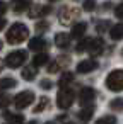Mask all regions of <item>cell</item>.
I'll use <instances>...</instances> for the list:
<instances>
[{
	"mask_svg": "<svg viewBox=\"0 0 123 124\" xmlns=\"http://www.w3.org/2000/svg\"><path fill=\"white\" fill-rule=\"evenodd\" d=\"M28 34H29L28 27H26L22 22H16V24L7 31V41H9L10 44H19V43H22V41L28 39Z\"/></svg>",
	"mask_w": 123,
	"mask_h": 124,
	"instance_id": "cell-1",
	"label": "cell"
},
{
	"mask_svg": "<svg viewBox=\"0 0 123 124\" xmlns=\"http://www.w3.org/2000/svg\"><path fill=\"white\" fill-rule=\"evenodd\" d=\"M106 87L113 92L123 90V70H113L106 78Z\"/></svg>",
	"mask_w": 123,
	"mask_h": 124,
	"instance_id": "cell-2",
	"label": "cell"
},
{
	"mask_svg": "<svg viewBox=\"0 0 123 124\" xmlns=\"http://www.w3.org/2000/svg\"><path fill=\"white\" fill-rule=\"evenodd\" d=\"M26 58H28V53H26L24 49H17V51H12V53L7 54L5 65H7L9 68H19L21 65H24Z\"/></svg>",
	"mask_w": 123,
	"mask_h": 124,
	"instance_id": "cell-3",
	"label": "cell"
},
{
	"mask_svg": "<svg viewBox=\"0 0 123 124\" xmlns=\"http://www.w3.org/2000/svg\"><path fill=\"white\" fill-rule=\"evenodd\" d=\"M33 100H34V93L31 90H24V92H21L14 97V105L17 109H26L28 105L33 104Z\"/></svg>",
	"mask_w": 123,
	"mask_h": 124,
	"instance_id": "cell-4",
	"label": "cell"
},
{
	"mask_svg": "<svg viewBox=\"0 0 123 124\" xmlns=\"http://www.w3.org/2000/svg\"><path fill=\"white\" fill-rule=\"evenodd\" d=\"M72 104H74V92L67 90V88H62L57 95V105L60 109H68Z\"/></svg>",
	"mask_w": 123,
	"mask_h": 124,
	"instance_id": "cell-5",
	"label": "cell"
},
{
	"mask_svg": "<svg viewBox=\"0 0 123 124\" xmlns=\"http://www.w3.org/2000/svg\"><path fill=\"white\" fill-rule=\"evenodd\" d=\"M94 99H96V92H94V88H91V87H84V88L80 90V93H79V102H80V105H87V104H91Z\"/></svg>",
	"mask_w": 123,
	"mask_h": 124,
	"instance_id": "cell-6",
	"label": "cell"
},
{
	"mask_svg": "<svg viewBox=\"0 0 123 124\" xmlns=\"http://www.w3.org/2000/svg\"><path fill=\"white\" fill-rule=\"evenodd\" d=\"M103 46H104L103 39L96 38V39H91V41H89V46H87V49H89V53H91L92 56H97V54L103 51Z\"/></svg>",
	"mask_w": 123,
	"mask_h": 124,
	"instance_id": "cell-7",
	"label": "cell"
},
{
	"mask_svg": "<svg viewBox=\"0 0 123 124\" xmlns=\"http://www.w3.org/2000/svg\"><path fill=\"white\" fill-rule=\"evenodd\" d=\"M96 66H97V63H96L94 60H82V61L77 65V71H79V73H89V71H92Z\"/></svg>",
	"mask_w": 123,
	"mask_h": 124,
	"instance_id": "cell-8",
	"label": "cell"
},
{
	"mask_svg": "<svg viewBox=\"0 0 123 124\" xmlns=\"http://www.w3.org/2000/svg\"><path fill=\"white\" fill-rule=\"evenodd\" d=\"M77 10L75 9H63L62 12H60V22L62 24H68V22H72L74 21V17H77Z\"/></svg>",
	"mask_w": 123,
	"mask_h": 124,
	"instance_id": "cell-9",
	"label": "cell"
},
{
	"mask_svg": "<svg viewBox=\"0 0 123 124\" xmlns=\"http://www.w3.org/2000/svg\"><path fill=\"white\" fill-rule=\"evenodd\" d=\"M50 12V7L48 5H34V7H31L29 9V16L31 17H45L46 14Z\"/></svg>",
	"mask_w": 123,
	"mask_h": 124,
	"instance_id": "cell-10",
	"label": "cell"
},
{
	"mask_svg": "<svg viewBox=\"0 0 123 124\" xmlns=\"http://www.w3.org/2000/svg\"><path fill=\"white\" fill-rule=\"evenodd\" d=\"M55 44H57L58 48H62V49L68 48V46H70V36L65 34V32L57 34V36H55Z\"/></svg>",
	"mask_w": 123,
	"mask_h": 124,
	"instance_id": "cell-11",
	"label": "cell"
},
{
	"mask_svg": "<svg viewBox=\"0 0 123 124\" xmlns=\"http://www.w3.org/2000/svg\"><path fill=\"white\" fill-rule=\"evenodd\" d=\"M45 48H46V41L43 38H33L29 41V49H33V51H41Z\"/></svg>",
	"mask_w": 123,
	"mask_h": 124,
	"instance_id": "cell-12",
	"label": "cell"
},
{
	"mask_svg": "<svg viewBox=\"0 0 123 124\" xmlns=\"http://www.w3.org/2000/svg\"><path fill=\"white\" fill-rule=\"evenodd\" d=\"M109 36H111V39H114V41L123 39V22H120V24L113 26V27H111V31H109Z\"/></svg>",
	"mask_w": 123,
	"mask_h": 124,
	"instance_id": "cell-13",
	"label": "cell"
},
{
	"mask_svg": "<svg viewBox=\"0 0 123 124\" xmlns=\"http://www.w3.org/2000/svg\"><path fill=\"white\" fill-rule=\"evenodd\" d=\"M12 5H14L16 12H22V10H28L31 7V0H14Z\"/></svg>",
	"mask_w": 123,
	"mask_h": 124,
	"instance_id": "cell-14",
	"label": "cell"
},
{
	"mask_svg": "<svg viewBox=\"0 0 123 124\" xmlns=\"http://www.w3.org/2000/svg\"><path fill=\"white\" fill-rule=\"evenodd\" d=\"M85 29H87V24H85V22H77V24L72 27V36H74V38H82L84 32H85Z\"/></svg>",
	"mask_w": 123,
	"mask_h": 124,
	"instance_id": "cell-15",
	"label": "cell"
},
{
	"mask_svg": "<svg viewBox=\"0 0 123 124\" xmlns=\"http://www.w3.org/2000/svg\"><path fill=\"white\" fill-rule=\"evenodd\" d=\"M33 63H34V66H43V65H46V63H48V54H45V53L36 54L34 60H33Z\"/></svg>",
	"mask_w": 123,
	"mask_h": 124,
	"instance_id": "cell-16",
	"label": "cell"
},
{
	"mask_svg": "<svg viewBox=\"0 0 123 124\" xmlns=\"http://www.w3.org/2000/svg\"><path fill=\"white\" fill-rule=\"evenodd\" d=\"M5 119L9 122H24L26 121L24 116H21V114H10V112H5Z\"/></svg>",
	"mask_w": 123,
	"mask_h": 124,
	"instance_id": "cell-17",
	"label": "cell"
},
{
	"mask_svg": "<svg viewBox=\"0 0 123 124\" xmlns=\"http://www.w3.org/2000/svg\"><path fill=\"white\" fill-rule=\"evenodd\" d=\"M92 112H94V107L91 105V107H87V109H82L80 114H79V117H80L82 121H89V119L92 117Z\"/></svg>",
	"mask_w": 123,
	"mask_h": 124,
	"instance_id": "cell-18",
	"label": "cell"
},
{
	"mask_svg": "<svg viewBox=\"0 0 123 124\" xmlns=\"http://www.w3.org/2000/svg\"><path fill=\"white\" fill-rule=\"evenodd\" d=\"M17 82L16 78H2L0 80V88H10V87H16Z\"/></svg>",
	"mask_w": 123,
	"mask_h": 124,
	"instance_id": "cell-19",
	"label": "cell"
},
{
	"mask_svg": "<svg viewBox=\"0 0 123 124\" xmlns=\"http://www.w3.org/2000/svg\"><path fill=\"white\" fill-rule=\"evenodd\" d=\"M34 77H36V71H34V68L28 66V68H24V70H22V78H24V80H33Z\"/></svg>",
	"mask_w": 123,
	"mask_h": 124,
	"instance_id": "cell-20",
	"label": "cell"
},
{
	"mask_svg": "<svg viewBox=\"0 0 123 124\" xmlns=\"http://www.w3.org/2000/svg\"><path fill=\"white\" fill-rule=\"evenodd\" d=\"M72 80H74V75L67 71V73H63V75H62V78H60L58 85H60V87H65V85H67V83H70Z\"/></svg>",
	"mask_w": 123,
	"mask_h": 124,
	"instance_id": "cell-21",
	"label": "cell"
},
{
	"mask_svg": "<svg viewBox=\"0 0 123 124\" xmlns=\"http://www.w3.org/2000/svg\"><path fill=\"white\" fill-rule=\"evenodd\" d=\"M48 104H50V99H48V97H41V102L34 107V112H41V110H45V109L48 107Z\"/></svg>",
	"mask_w": 123,
	"mask_h": 124,
	"instance_id": "cell-22",
	"label": "cell"
},
{
	"mask_svg": "<svg viewBox=\"0 0 123 124\" xmlns=\"http://www.w3.org/2000/svg\"><path fill=\"white\" fill-rule=\"evenodd\" d=\"M109 107H111L113 110H123V99H114V100H111Z\"/></svg>",
	"mask_w": 123,
	"mask_h": 124,
	"instance_id": "cell-23",
	"label": "cell"
},
{
	"mask_svg": "<svg viewBox=\"0 0 123 124\" xmlns=\"http://www.w3.org/2000/svg\"><path fill=\"white\" fill-rule=\"evenodd\" d=\"M89 41H91L89 38H87V39H84V41H80V43L77 44V48H75V49H77V53H82V51H85V49H87V46H89Z\"/></svg>",
	"mask_w": 123,
	"mask_h": 124,
	"instance_id": "cell-24",
	"label": "cell"
},
{
	"mask_svg": "<svg viewBox=\"0 0 123 124\" xmlns=\"http://www.w3.org/2000/svg\"><path fill=\"white\" fill-rule=\"evenodd\" d=\"M10 104V97L9 95H4V93H0V107H7Z\"/></svg>",
	"mask_w": 123,
	"mask_h": 124,
	"instance_id": "cell-25",
	"label": "cell"
},
{
	"mask_svg": "<svg viewBox=\"0 0 123 124\" xmlns=\"http://www.w3.org/2000/svg\"><path fill=\"white\" fill-rule=\"evenodd\" d=\"M97 122H116V117L114 116H104V117L97 119Z\"/></svg>",
	"mask_w": 123,
	"mask_h": 124,
	"instance_id": "cell-26",
	"label": "cell"
},
{
	"mask_svg": "<svg viewBox=\"0 0 123 124\" xmlns=\"http://www.w3.org/2000/svg\"><path fill=\"white\" fill-rule=\"evenodd\" d=\"M114 16L120 17V19H123V4H120V5L114 9Z\"/></svg>",
	"mask_w": 123,
	"mask_h": 124,
	"instance_id": "cell-27",
	"label": "cell"
},
{
	"mask_svg": "<svg viewBox=\"0 0 123 124\" xmlns=\"http://www.w3.org/2000/svg\"><path fill=\"white\" fill-rule=\"evenodd\" d=\"M51 85H53V83H51L50 80H41V87H43L45 90H50V88H51Z\"/></svg>",
	"mask_w": 123,
	"mask_h": 124,
	"instance_id": "cell-28",
	"label": "cell"
},
{
	"mask_svg": "<svg viewBox=\"0 0 123 124\" xmlns=\"http://www.w3.org/2000/svg\"><path fill=\"white\" fill-rule=\"evenodd\" d=\"M5 12H7V4L0 0V17H2V16H4Z\"/></svg>",
	"mask_w": 123,
	"mask_h": 124,
	"instance_id": "cell-29",
	"label": "cell"
},
{
	"mask_svg": "<svg viewBox=\"0 0 123 124\" xmlns=\"http://www.w3.org/2000/svg\"><path fill=\"white\" fill-rule=\"evenodd\" d=\"M94 7H96V5H94V2H92V0H87V2L84 4V9H85V10H92Z\"/></svg>",
	"mask_w": 123,
	"mask_h": 124,
	"instance_id": "cell-30",
	"label": "cell"
},
{
	"mask_svg": "<svg viewBox=\"0 0 123 124\" xmlns=\"http://www.w3.org/2000/svg\"><path fill=\"white\" fill-rule=\"evenodd\" d=\"M106 27H109V24H108V22H99V24H97V31H99V32H104V29H106Z\"/></svg>",
	"mask_w": 123,
	"mask_h": 124,
	"instance_id": "cell-31",
	"label": "cell"
},
{
	"mask_svg": "<svg viewBox=\"0 0 123 124\" xmlns=\"http://www.w3.org/2000/svg\"><path fill=\"white\" fill-rule=\"evenodd\" d=\"M36 29H38V31H41V29H48V22H45V21H43V22H38V24H36Z\"/></svg>",
	"mask_w": 123,
	"mask_h": 124,
	"instance_id": "cell-32",
	"label": "cell"
},
{
	"mask_svg": "<svg viewBox=\"0 0 123 124\" xmlns=\"http://www.w3.org/2000/svg\"><path fill=\"white\" fill-rule=\"evenodd\" d=\"M58 66H60L58 63H55V65H50V68H48V70H50V73H55V71H58Z\"/></svg>",
	"mask_w": 123,
	"mask_h": 124,
	"instance_id": "cell-33",
	"label": "cell"
},
{
	"mask_svg": "<svg viewBox=\"0 0 123 124\" xmlns=\"http://www.w3.org/2000/svg\"><path fill=\"white\" fill-rule=\"evenodd\" d=\"M5 24H7V22H5V19H0V31L5 27Z\"/></svg>",
	"mask_w": 123,
	"mask_h": 124,
	"instance_id": "cell-34",
	"label": "cell"
},
{
	"mask_svg": "<svg viewBox=\"0 0 123 124\" xmlns=\"http://www.w3.org/2000/svg\"><path fill=\"white\" fill-rule=\"evenodd\" d=\"M2 46H4V44H2V41H0V49H2Z\"/></svg>",
	"mask_w": 123,
	"mask_h": 124,
	"instance_id": "cell-35",
	"label": "cell"
},
{
	"mask_svg": "<svg viewBox=\"0 0 123 124\" xmlns=\"http://www.w3.org/2000/svg\"><path fill=\"white\" fill-rule=\"evenodd\" d=\"M2 66H4V65H2V61H0V70H2Z\"/></svg>",
	"mask_w": 123,
	"mask_h": 124,
	"instance_id": "cell-36",
	"label": "cell"
},
{
	"mask_svg": "<svg viewBox=\"0 0 123 124\" xmlns=\"http://www.w3.org/2000/svg\"><path fill=\"white\" fill-rule=\"evenodd\" d=\"M51 2H53V0H51Z\"/></svg>",
	"mask_w": 123,
	"mask_h": 124,
	"instance_id": "cell-37",
	"label": "cell"
}]
</instances>
